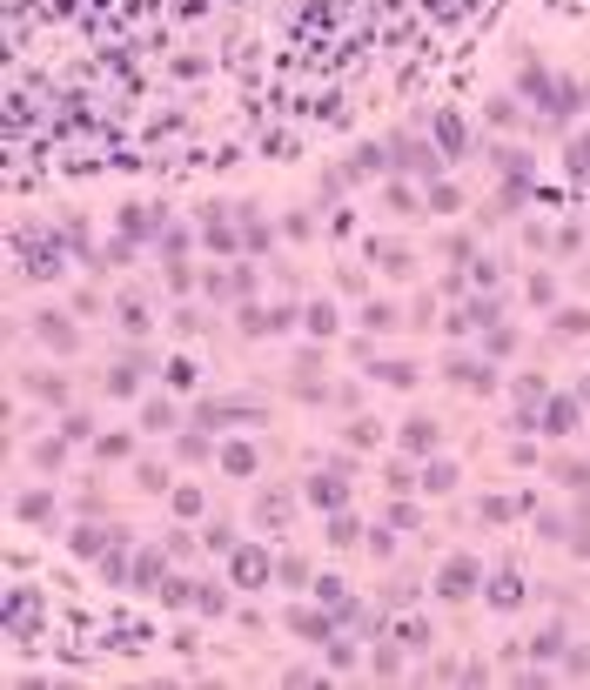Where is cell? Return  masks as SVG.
<instances>
[{"label": "cell", "instance_id": "5bb4252c", "mask_svg": "<svg viewBox=\"0 0 590 690\" xmlns=\"http://www.w3.org/2000/svg\"><path fill=\"white\" fill-rule=\"evenodd\" d=\"M54 510H61V503H54V490H28V496L14 503L20 523H54Z\"/></svg>", "mask_w": 590, "mask_h": 690}, {"label": "cell", "instance_id": "d4e9b609", "mask_svg": "<svg viewBox=\"0 0 590 690\" xmlns=\"http://www.w3.org/2000/svg\"><path fill=\"white\" fill-rule=\"evenodd\" d=\"M168 503H175V516H201V510H208V490L182 482V490H168Z\"/></svg>", "mask_w": 590, "mask_h": 690}, {"label": "cell", "instance_id": "ffe728a7", "mask_svg": "<svg viewBox=\"0 0 590 690\" xmlns=\"http://www.w3.org/2000/svg\"><path fill=\"white\" fill-rule=\"evenodd\" d=\"M369 262H382L389 275H409V269H416V255H409V248H396V241H369Z\"/></svg>", "mask_w": 590, "mask_h": 690}, {"label": "cell", "instance_id": "484cf974", "mask_svg": "<svg viewBox=\"0 0 590 690\" xmlns=\"http://www.w3.org/2000/svg\"><path fill=\"white\" fill-rule=\"evenodd\" d=\"M288 510H295V503H288L282 490H262V496H256V516H262V523H288Z\"/></svg>", "mask_w": 590, "mask_h": 690}, {"label": "cell", "instance_id": "7c38bea8", "mask_svg": "<svg viewBox=\"0 0 590 690\" xmlns=\"http://www.w3.org/2000/svg\"><path fill=\"white\" fill-rule=\"evenodd\" d=\"M20 389H28V396H41V403H54V409L67 403V382H61L54 369H28V375H20Z\"/></svg>", "mask_w": 590, "mask_h": 690}, {"label": "cell", "instance_id": "11a10c76", "mask_svg": "<svg viewBox=\"0 0 590 690\" xmlns=\"http://www.w3.org/2000/svg\"><path fill=\"white\" fill-rule=\"evenodd\" d=\"M316 597L335 610V603H342V576H316Z\"/></svg>", "mask_w": 590, "mask_h": 690}, {"label": "cell", "instance_id": "7402d4cb", "mask_svg": "<svg viewBox=\"0 0 590 690\" xmlns=\"http://www.w3.org/2000/svg\"><path fill=\"white\" fill-rule=\"evenodd\" d=\"M309 503H316V510H342V503H349L342 476H322V482H309Z\"/></svg>", "mask_w": 590, "mask_h": 690}, {"label": "cell", "instance_id": "f907efd6", "mask_svg": "<svg viewBox=\"0 0 590 690\" xmlns=\"http://www.w3.org/2000/svg\"><path fill=\"white\" fill-rule=\"evenodd\" d=\"M349 443H356V450H369V443H376V422H369V416H356V422H349Z\"/></svg>", "mask_w": 590, "mask_h": 690}, {"label": "cell", "instance_id": "7a4b0ae2", "mask_svg": "<svg viewBox=\"0 0 590 690\" xmlns=\"http://www.w3.org/2000/svg\"><path fill=\"white\" fill-rule=\"evenodd\" d=\"M228 576H235L242 590H262L275 576V556L262 550V543H235V550H228Z\"/></svg>", "mask_w": 590, "mask_h": 690}, {"label": "cell", "instance_id": "83f0119b", "mask_svg": "<svg viewBox=\"0 0 590 690\" xmlns=\"http://www.w3.org/2000/svg\"><path fill=\"white\" fill-rule=\"evenodd\" d=\"M516 403H523V409H537V403H550V382H544V375H516Z\"/></svg>", "mask_w": 590, "mask_h": 690}, {"label": "cell", "instance_id": "816d5d0a", "mask_svg": "<svg viewBox=\"0 0 590 690\" xmlns=\"http://www.w3.org/2000/svg\"><path fill=\"white\" fill-rule=\"evenodd\" d=\"M168 288H175V295H188V288H195V269H188V262H168Z\"/></svg>", "mask_w": 590, "mask_h": 690}, {"label": "cell", "instance_id": "6f0895ef", "mask_svg": "<svg viewBox=\"0 0 590 690\" xmlns=\"http://www.w3.org/2000/svg\"><path fill=\"white\" fill-rule=\"evenodd\" d=\"M363 543H369V556H389V550H396V537H389V529H369Z\"/></svg>", "mask_w": 590, "mask_h": 690}, {"label": "cell", "instance_id": "c3c4849f", "mask_svg": "<svg viewBox=\"0 0 590 690\" xmlns=\"http://www.w3.org/2000/svg\"><path fill=\"white\" fill-rule=\"evenodd\" d=\"M201 543H208V550H235V529H228V523H208V529H201Z\"/></svg>", "mask_w": 590, "mask_h": 690}, {"label": "cell", "instance_id": "1f68e13d", "mask_svg": "<svg viewBox=\"0 0 590 690\" xmlns=\"http://www.w3.org/2000/svg\"><path fill=\"white\" fill-rule=\"evenodd\" d=\"M423 490H429V496H450V490H456V463H429V469H423Z\"/></svg>", "mask_w": 590, "mask_h": 690}, {"label": "cell", "instance_id": "f6af8a7d", "mask_svg": "<svg viewBox=\"0 0 590 690\" xmlns=\"http://www.w3.org/2000/svg\"><path fill=\"white\" fill-rule=\"evenodd\" d=\"M429 208H437V215H456V188H450V181H429Z\"/></svg>", "mask_w": 590, "mask_h": 690}, {"label": "cell", "instance_id": "60d3db41", "mask_svg": "<svg viewBox=\"0 0 590 690\" xmlns=\"http://www.w3.org/2000/svg\"><path fill=\"white\" fill-rule=\"evenodd\" d=\"M195 382H201V375H195V362H188V356L168 362V389H195Z\"/></svg>", "mask_w": 590, "mask_h": 690}, {"label": "cell", "instance_id": "d6986e66", "mask_svg": "<svg viewBox=\"0 0 590 690\" xmlns=\"http://www.w3.org/2000/svg\"><path fill=\"white\" fill-rule=\"evenodd\" d=\"M222 469H228V476H256V469H262L256 443H228V450H222Z\"/></svg>", "mask_w": 590, "mask_h": 690}, {"label": "cell", "instance_id": "db71d44e", "mask_svg": "<svg viewBox=\"0 0 590 690\" xmlns=\"http://www.w3.org/2000/svg\"><path fill=\"white\" fill-rule=\"evenodd\" d=\"M329 663H335V670H349V663H356V644H349V637H329Z\"/></svg>", "mask_w": 590, "mask_h": 690}, {"label": "cell", "instance_id": "2e32d148", "mask_svg": "<svg viewBox=\"0 0 590 690\" xmlns=\"http://www.w3.org/2000/svg\"><path fill=\"white\" fill-rule=\"evenodd\" d=\"M235 228H242V248H269V241H275V228L262 222L256 208H235Z\"/></svg>", "mask_w": 590, "mask_h": 690}, {"label": "cell", "instance_id": "f1b7e54d", "mask_svg": "<svg viewBox=\"0 0 590 690\" xmlns=\"http://www.w3.org/2000/svg\"><path fill=\"white\" fill-rule=\"evenodd\" d=\"M490 128H516V114H523V107H516V94H490Z\"/></svg>", "mask_w": 590, "mask_h": 690}, {"label": "cell", "instance_id": "4dcf8cb0", "mask_svg": "<svg viewBox=\"0 0 590 690\" xmlns=\"http://www.w3.org/2000/svg\"><path fill=\"white\" fill-rule=\"evenodd\" d=\"M329 543H335V550H349V543H363V523L335 510V516H329Z\"/></svg>", "mask_w": 590, "mask_h": 690}, {"label": "cell", "instance_id": "d6a6232c", "mask_svg": "<svg viewBox=\"0 0 590 690\" xmlns=\"http://www.w3.org/2000/svg\"><path fill=\"white\" fill-rule=\"evenodd\" d=\"M208 435H215V429H208ZM208 435H195V429L175 435V456H182V463H208Z\"/></svg>", "mask_w": 590, "mask_h": 690}, {"label": "cell", "instance_id": "9a60e30c", "mask_svg": "<svg viewBox=\"0 0 590 690\" xmlns=\"http://www.w3.org/2000/svg\"><path fill=\"white\" fill-rule=\"evenodd\" d=\"M577 416H584V396H563V403H550L544 429H550V435H570V429H577Z\"/></svg>", "mask_w": 590, "mask_h": 690}, {"label": "cell", "instance_id": "5b68a950", "mask_svg": "<svg viewBox=\"0 0 590 690\" xmlns=\"http://www.w3.org/2000/svg\"><path fill=\"white\" fill-rule=\"evenodd\" d=\"M122 235H135V241L168 235V208H161V201H128V208H122Z\"/></svg>", "mask_w": 590, "mask_h": 690}, {"label": "cell", "instance_id": "ab89813d", "mask_svg": "<svg viewBox=\"0 0 590 690\" xmlns=\"http://www.w3.org/2000/svg\"><path fill=\"white\" fill-rule=\"evenodd\" d=\"M523 295L537 302V309H550V302H557V282H550V275L537 269V275H530V282H523Z\"/></svg>", "mask_w": 590, "mask_h": 690}, {"label": "cell", "instance_id": "cb8c5ba5", "mask_svg": "<svg viewBox=\"0 0 590 690\" xmlns=\"http://www.w3.org/2000/svg\"><path fill=\"white\" fill-rule=\"evenodd\" d=\"M369 375L389 382V389H409V382H416V362H369Z\"/></svg>", "mask_w": 590, "mask_h": 690}, {"label": "cell", "instance_id": "277c9868", "mask_svg": "<svg viewBox=\"0 0 590 690\" xmlns=\"http://www.w3.org/2000/svg\"><path fill=\"white\" fill-rule=\"evenodd\" d=\"M443 375H450L456 389H469V396H490V389H497V369H490V356H450V362H443Z\"/></svg>", "mask_w": 590, "mask_h": 690}, {"label": "cell", "instance_id": "4316f807", "mask_svg": "<svg viewBox=\"0 0 590 690\" xmlns=\"http://www.w3.org/2000/svg\"><path fill=\"white\" fill-rule=\"evenodd\" d=\"M363 329L369 335H389L396 329V302H363Z\"/></svg>", "mask_w": 590, "mask_h": 690}, {"label": "cell", "instance_id": "d590c367", "mask_svg": "<svg viewBox=\"0 0 590 690\" xmlns=\"http://www.w3.org/2000/svg\"><path fill=\"white\" fill-rule=\"evenodd\" d=\"M94 456H101V463H128V456H135V443H128V435H101V443H94Z\"/></svg>", "mask_w": 590, "mask_h": 690}, {"label": "cell", "instance_id": "7bdbcfd3", "mask_svg": "<svg viewBox=\"0 0 590 690\" xmlns=\"http://www.w3.org/2000/svg\"><path fill=\"white\" fill-rule=\"evenodd\" d=\"M497 168H503L510 181H523V175H530V154H523V148H497Z\"/></svg>", "mask_w": 590, "mask_h": 690}, {"label": "cell", "instance_id": "ee69618b", "mask_svg": "<svg viewBox=\"0 0 590 690\" xmlns=\"http://www.w3.org/2000/svg\"><path fill=\"white\" fill-rule=\"evenodd\" d=\"M510 349H516V329H503V322L484 329V356H510Z\"/></svg>", "mask_w": 590, "mask_h": 690}, {"label": "cell", "instance_id": "e575fe53", "mask_svg": "<svg viewBox=\"0 0 590 690\" xmlns=\"http://www.w3.org/2000/svg\"><path fill=\"white\" fill-rule=\"evenodd\" d=\"M135 482H141V490H148V496H168V490H175L161 463H141V469H135Z\"/></svg>", "mask_w": 590, "mask_h": 690}, {"label": "cell", "instance_id": "74e56055", "mask_svg": "<svg viewBox=\"0 0 590 690\" xmlns=\"http://www.w3.org/2000/svg\"><path fill=\"white\" fill-rule=\"evenodd\" d=\"M61 456H67V435H47V443H34V463H41V469H61Z\"/></svg>", "mask_w": 590, "mask_h": 690}, {"label": "cell", "instance_id": "f5cc1de1", "mask_svg": "<svg viewBox=\"0 0 590 690\" xmlns=\"http://www.w3.org/2000/svg\"><path fill=\"white\" fill-rule=\"evenodd\" d=\"M175 329H182V335H201V329H208V316H201V309H175Z\"/></svg>", "mask_w": 590, "mask_h": 690}, {"label": "cell", "instance_id": "3957f363", "mask_svg": "<svg viewBox=\"0 0 590 690\" xmlns=\"http://www.w3.org/2000/svg\"><path fill=\"white\" fill-rule=\"evenodd\" d=\"M476 584H484V570H476V556H450L437 570V597L443 603H463V597H476Z\"/></svg>", "mask_w": 590, "mask_h": 690}, {"label": "cell", "instance_id": "836d02e7", "mask_svg": "<svg viewBox=\"0 0 590 690\" xmlns=\"http://www.w3.org/2000/svg\"><path fill=\"white\" fill-rule=\"evenodd\" d=\"M563 650V623H544V631L530 637V657H557Z\"/></svg>", "mask_w": 590, "mask_h": 690}, {"label": "cell", "instance_id": "8fae6325", "mask_svg": "<svg viewBox=\"0 0 590 690\" xmlns=\"http://www.w3.org/2000/svg\"><path fill=\"white\" fill-rule=\"evenodd\" d=\"M201 241H215V248H222V255H228V248L242 241V228L228 222V208H201Z\"/></svg>", "mask_w": 590, "mask_h": 690}, {"label": "cell", "instance_id": "9c48e42d", "mask_svg": "<svg viewBox=\"0 0 590 690\" xmlns=\"http://www.w3.org/2000/svg\"><path fill=\"white\" fill-rule=\"evenodd\" d=\"M403 456H437V443H443V429H437V416H409L403 422Z\"/></svg>", "mask_w": 590, "mask_h": 690}, {"label": "cell", "instance_id": "7dc6e473", "mask_svg": "<svg viewBox=\"0 0 590 690\" xmlns=\"http://www.w3.org/2000/svg\"><path fill=\"white\" fill-rule=\"evenodd\" d=\"M61 435H67V443H88V435H94V422H88V416H81V409H67V422H61Z\"/></svg>", "mask_w": 590, "mask_h": 690}, {"label": "cell", "instance_id": "9f6ffc18", "mask_svg": "<svg viewBox=\"0 0 590 690\" xmlns=\"http://www.w3.org/2000/svg\"><path fill=\"white\" fill-rule=\"evenodd\" d=\"M182 248H188V235H182V228H168V235H161V255H168V262H182Z\"/></svg>", "mask_w": 590, "mask_h": 690}, {"label": "cell", "instance_id": "8992f818", "mask_svg": "<svg viewBox=\"0 0 590 690\" xmlns=\"http://www.w3.org/2000/svg\"><path fill=\"white\" fill-rule=\"evenodd\" d=\"M34 335H41L54 356H75V349H81V329H75L67 316H54V309H41V316H34Z\"/></svg>", "mask_w": 590, "mask_h": 690}, {"label": "cell", "instance_id": "8d00e7d4", "mask_svg": "<svg viewBox=\"0 0 590 690\" xmlns=\"http://www.w3.org/2000/svg\"><path fill=\"white\" fill-rule=\"evenodd\" d=\"M563 161H570V181L584 188V181H590V135H584V141H570V154H563Z\"/></svg>", "mask_w": 590, "mask_h": 690}, {"label": "cell", "instance_id": "52a82bcc", "mask_svg": "<svg viewBox=\"0 0 590 690\" xmlns=\"http://www.w3.org/2000/svg\"><path fill=\"white\" fill-rule=\"evenodd\" d=\"M114 543H122V529H101V523L88 516V523H75V537H67V550H75L81 563H94V556H107Z\"/></svg>", "mask_w": 590, "mask_h": 690}, {"label": "cell", "instance_id": "f35d334b", "mask_svg": "<svg viewBox=\"0 0 590 690\" xmlns=\"http://www.w3.org/2000/svg\"><path fill=\"white\" fill-rule=\"evenodd\" d=\"M275 576H282L288 590H309V563H303V556H282V563H275Z\"/></svg>", "mask_w": 590, "mask_h": 690}, {"label": "cell", "instance_id": "30bf717a", "mask_svg": "<svg viewBox=\"0 0 590 690\" xmlns=\"http://www.w3.org/2000/svg\"><path fill=\"white\" fill-rule=\"evenodd\" d=\"M295 322V309H262V302H242V335H282Z\"/></svg>", "mask_w": 590, "mask_h": 690}, {"label": "cell", "instance_id": "681fc988", "mask_svg": "<svg viewBox=\"0 0 590 690\" xmlns=\"http://www.w3.org/2000/svg\"><path fill=\"white\" fill-rule=\"evenodd\" d=\"M557 482H563V490H584V482H590V463H557Z\"/></svg>", "mask_w": 590, "mask_h": 690}, {"label": "cell", "instance_id": "b9f144b4", "mask_svg": "<svg viewBox=\"0 0 590 690\" xmlns=\"http://www.w3.org/2000/svg\"><path fill=\"white\" fill-rule=\"evenodd\" d=\"M550 322H557V335H584L590 329V309H557Z\"/></svg>", "mask_w": 590, "mask_h": 690}, {"label": "cell", "instance_id": "bcb514c9", "mask_svg": "<svg viewBox=\"0 0 590 690\" xmlns=\"http://www.w3.org/2000/svg\"><path fill=\"white\" fill-rule=\"evenodd\" d=\"M282 228H288V241H309V235H316V215H309V208H295Z\"/></svg>", "mask_w": 590, "mask_h": 690}, {"label": "cell", "instance_id": "4fadbf2b", "mask_svg": "<svg viewBox=\"0 0 590 690\" xmlns=\"http://www.w3.org/2000/svg\"><path fill=\"white\" fill-rule=\"evenodd\" d=\"M523 597H530V590H523V576H516V570H497V576H490V603H497V610H523Z\"/></svg>", "mask_w": 590, "mask_h": 690}, {"label": "cell", "instance_id": "e0dca14e", "mask_svg": "<svg viewBox=\"0 0 590 690\" xmlns=\"http://www.w3.org/2000/svg\"><path fill=\"white\" fill-rule=\"evenodd\" d=\"M188 610L222 616V610H228V590H222V584H188Z\"/></svg>", "mask_w": 590, "mask_h": 690}, {"label": "cell", "instance_id": "603a6c76", "mask_svg": "<svg viewBox=\"0 0 590 690\" xmlns=\"http://www.w3.org/2000/svg\"><path fill=\"white\" fill-rule=\"evenodd\" d=\"M303 329L316 335V342H322V335H335V302H309V309H303Z\"/></svg>", "mask_w": 590, "mask_h": 690}, {"label": "cell", "instance_id": "ba28073f", "mask_svg": "<svg viewBox=\"0 0 590 690\" xmlns=\"http://www.w3.org/2000/svg\"><path fill=\"white\" fill-rule=\"evenodd\" d=\"M288 631L303 637V644H329V637H335V616H329V610H309V603H295V610H288Z\"/></svg>", "mask_w": 590, "mask_h": 690}, {"label": "cell", "instance_id": "44dd1931", "mask_svg": "<svg viewBox=\"0 0 590 690\" xmlns=\"http://www.w3.org/2000/svg\"><path fill=\"white\" fill-rule=\"evenodd\" d=\"M114 316H122L128 335H148V329H154V322H148V302H141V295H122V302H114Z\"/></svg>", "mask_w": 590, "mask_h": 690}, {"label": "cell", "instance_id": "f546056e", "mask_svg": "<svg viewBox=\"0 0 590 690\" xmlns=\"http://www.w3.org/2000/svg\"><path fill=\"white\" fill-rule=\"evenodd\" d=\"M141 429H175V403H168V396H148V409H141Z\"/></svg>", "mask_w": 590, "mask_h": 690}, {"label": "cell", "instance_id": "ac0fdd59", "mask_svg": "<svg viewBox=\"0 0 590 690\" xmlns=\"http://www.w3.org/2000/svg\"><path fill=\"white\" fill-rule=\"evenodd\" d=\"M154 584H168V550H141L135 563V590H154Z\"/></svg>", "mask_w": 590, "mask_h": 690}, {"label": "cell", "instance_id": "6da1fadb", "mask_svg": "<svg viewBox=\"0 0 590 690\" xmlns=\"http://www.w3.org/2000/svg\"><path fill=\"white\" fill-rule=\"evenodd\" d=\"M389 168H396V175H416V181H437V175H443L437 148L416 141V135H396V141H389Z\"/></svg>", "mask_w": 590, "mask_h": 690}]
</instances>
